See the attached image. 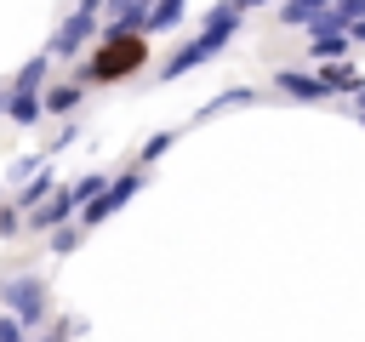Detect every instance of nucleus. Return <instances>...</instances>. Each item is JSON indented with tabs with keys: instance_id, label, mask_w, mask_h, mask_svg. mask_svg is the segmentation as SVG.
<instances>
[{
	"instance_id": "9",
	"label": "nucleus",
	"mask_w": 365,
	"mask_h": 342,
	"mask_svg": "<svg viewBox=\"0 0 365 342\" xmlns=\"http://www.w3.org/2000/svg\"><path fill=\"white\" fill-rule=\"evenodd\" d=\"M331 11H336L342 23H354V17H365V0H331Z\"/></svg>"
},
{
	"instance_id": "1",
	"label": "nucleus",
	"mask_w": 365,
	"mask_h": 342,
	"mask_svg": "<svg viewBox=\"0 0 365 342\" xmlns=\"http://www.w3.org/2000/svg\"><path fill=\"white\" fill-rule=\"evenodd\" d=\"M143 63H148V40H143L137 28H108V34L91 46L80 80H86V86H114V80H131Z\"/></svg>"
},
{
	"instance_id": "5",
	"label": "nucleus",
	"mask_w": 365,
	"mask_h": 342,
	"mask_svg": "<svg viewBox=\"0 0 365 342\" xmlns=\"http://www.w3.org/2000/svg\"><path fill=\"white\" fill-rule=\"evenodd\" d=\"M182 11H188V0H154V6H148V17H143V34H160V28L182 23Z\"/></svg>"
},
{
	"instance_id": "4",
	"label": "nucleus",
	"mask_w": 365,
	"mask_h": 342,
	"mask_svg": "<svg viewBox=\"0 0 365 342\" xmlns=\"http://www.w3.org/2000/svg\"><path fill=\"white\" fill-rule=\"evenodd\" d=\"M274 86H279L285 97H302V103H319V97H331V86H325L319 74H302V68H279V74H274Z\"/></svg>"
},
{
	"instance_id": "7",
	"label": "nucleus",
	"mask_w": 365,
	"mask_h": 342,
	"mask_svg": "<svg viewBox=\"0 0 365 342\" xmlns=\"http://www.w3.org/2000/svg\"><path fill=\"white\" fill-rule=\"evenodd\" d=\"M319 80H325L331 91H359V74H354L348 63H336V57H331V63H319Z\"/></svg>"
},
{
	"instance_id": "10",
	"label": "nucleus",
	"mask_w": 365,
	"mask_h": 342,
	"mask_svg": "<svg viewBox=\"0 0 365 342\" xmlns=\"http://www.w3.org/2000/svg\"><path fill=\"white\" fill-rule=\"evenodd\" d=\"M348 40H354V46H365V17H354V23H348Z\"/></svg>"
},
{
	"instance_id": "2",
	"label": "nucleus",
	"mask_w": 365,
	"mask_h": 342,
	"mask_svg": "<svg viewBox=\"0 0 365 342\" xmlns=\"http://www.w3.org/2000/svg\"><path fill=\"white\" fill-rule=\"evenodd\" d=\"M228 40H234V28H228V23H205V28L194 34V40H182V46H177V51L165 57V68H160V74H165V80H177L182 68H194V63L217 57V51H222Z\"/></svg>"
},
{
	"instance_id": "6",
	"label": "nucleus",
	"mask_w": 365,
	"mask_h": 342,
	"mask_svg": "<svg viewBox=\"0 0 365 342\" xmlns=\"http://www.w3.org/2000/svg\"><path fill=\"white\" fill-rule=\"evenodd\" d=\"M80 91H86V80L74 74V80H63V86H51V91L40 97V108H46V114H63V108H74V103H80Z\"/></svg>"
},
{
	"instance_id": "3",
	"label": "nucleus",
	"mask_w": 365,
	"mask_h": 342,
	"mask_svg": "<svg viewBox=\"0 0 365 342\" xmlns=\"http://www.w3.org/2000/svg\"><path fill=\"white\" fill-rule=\"evenodd\" d=\"M97 11H103V0H80V6L63 17V28L51 34V46H46V51H51V57H80V51H86V40L97 34Z\"/></svg>"
},
{
	"instance_id": "8",
	"label": "nucleus",
	"mask_w": 365,
	"mask_h": 342,
	"mask_svg": "<svg viewBox=\"0 0 365 342\" xmlns=\"http://www.w3.org/2000/svg\"><path fill=\"white\" fill-rule=\"evenodd\" d=\"M319 11H331V0H285V11H279V17H285V23H302V28H308V23L319 17Z\"/></svg>"
}]
</instances>
